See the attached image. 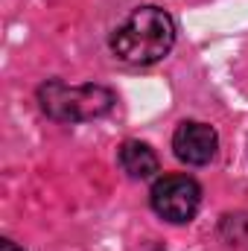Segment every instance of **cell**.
<instances>
[{"instance_id": "obj_3", "label": "cell", "mask_w": 248, "mask_h": 251, "mask_svg": "<svg viewBox=\"0 0 248 251\" xmlns=\"http://www.w3.org/2000/svg\"><path fill=\"white\" fill-rule=\"evenodd\" d=\"M149 204L161 219H167L173 225H187L198 213L201 187L193 176H184V173L161 176L149 190Z\"/></svg>"}, {"instance_id": "obj_5", "label": "cell", "mask_w": 248, "mask_h": 251, "mask_svg": "<svg viewBox=\"0 0 248 251\" xmlns=\"http://www.w3.org/2000/svg\"><path fill=\"white\" fill-rule=\"evenodd\" d=\"M117 164L123 167V173L134 181H143V178H152L158 170H161V161L155 155V149L143 140H125L117 149Z\"/></svg>"}, {"instance_id": "obj_6", "label": "cell", "mask_w": 248, "mask_h": 251, "mask_svg": "<svg viewBox=\"0 0 248 251\" xmlns=\"http://www.w3.org/2000/svg\"><path fill=\"white\" fill-rule=\"evenodd\" d=\"M0 251H24L18 243H12V240H0Z\"/></svg>"}, {"instance_id": "obj_2", "label": "cell", "mask_w": 248, "mask_h": 251, "mask_svg": "<svg viewBox=\"0 0 248 251\" xmlns=\"http://www.w3.org/2000/svg\"><path fill=\"white\" fill-rule=\"evenodd\" d=\"M38 105L56 123H88L105 117L117 105V94L97 82L67 85L62 79H47L38 85Z\"/></svg>"}, {"instance_id": "obj_4", "label": "cell", "mask_w": 248, "mask_h": 251, "mask_svg": "<svg viewBox=\"0 0 248 251\" xmlns=\"http://www.w3.org/2000/svg\"><path fill=\"white\" fill-rule=\"evenodd\" d=\"M173 152L190 167H207L219 152V134L201 120H184L173 134Z\"/></svg>"}, {"instance_id": "obj_1", "label": "cell", "mask_w": 248, "mask_h": 251, "mask_svg": "<svg viewBox=\"0 0 248 251\" xmlns=\"http://www.w3.org/2000/svg\"><path fill=\"white\" fill-rule=\"evenodd\" d=\"M111 53L125 64L149 67L170 56L175 47V21L161 6H137L111 32Z\"/></svg>"}]
</instances>
